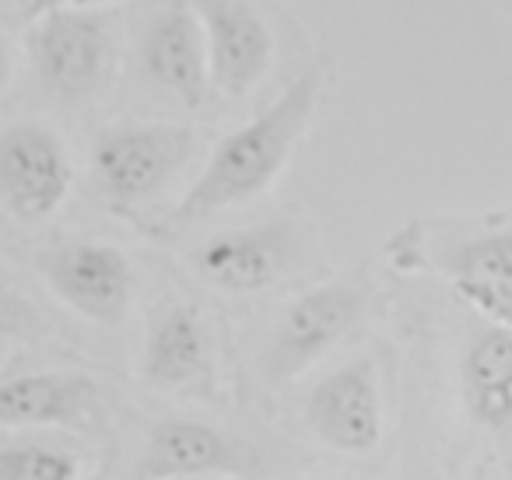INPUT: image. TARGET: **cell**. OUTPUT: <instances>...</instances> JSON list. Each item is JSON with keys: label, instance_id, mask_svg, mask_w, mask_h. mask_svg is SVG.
I'll use <instances>...</instances> for the list:
<instances>
[{"label": "cell", "instance_id": "obj_1", "mask_svg": "<svg viewBox=\"0 0 512 480\" xmlns=\"http://www.w3.org/2000/svg\"><path fill=\"white\" fill-rule=\"evenodd\" d=\"M320 92L323 71L320 64H313L281 92V99L271 109H264L256 120L242 123L239 130L221 137L197 183L176 207L179 225H193V221L211 218L225 207L260 197L281 176L295 144L306 137L316 106H320Z\"/></svg>", "mask_w": 512, "mask_h": 480}, {"label": "cell", "instance_id": "obj_2", "mask_svg": "<svg viewBox=\"0 0 512 480\" xmlns=\"http://www.w3.org/2000/svg\"><path fill=\"white\" fill-rule=\"evenodd\" d=\"M193 134L172 123H120L99 134L92 148V172L113 204H141L190 162Z\"/></svg>", "mask_w": 512, "mask_h": 480}, {"label": "cell", "instance_id": "obj_3", "mask_svg": "<svg viewBox=\"0 0 512 480\" xmlns=\"http://www.w3.org/2000/svg\"><path fill=\"white\" fill-rule=\"evenodd\" d=\"M113 43L109 29L92 11H60L36 22L32 32V71L50 99L85 102L106 85Z\"/></svg>", "mask_w": 512, "mask_h": 480}, {"label": "cell", "instance_id": "obj_4", "mask_svg": "<svg viewBox=\"0 0 512 480\" xmlns=\"http://www.w3.org/2000/svg\"><path fill=\"white\" fill-rule=\"evenodd\" d=\"M362 305L365 298L355 284H323L295 298L264 344L267 379L288 382L334 351L362 319Z\"/></svg>", "mask_w": 512, "mask_h": 480}, {"label": "cell", "instance_id": "obj_5", "mask_svg": "<svg viewBox=\"0 0 512 480\" xmlns=\"http://www.w3.org/2000/svg\"><path fill=\"white\" fill-rule=\"evenodd\" d=\"M43 281L53 295L92 323H120L134 295V267L127 253L109 242L74 239L39 256Z\"/></svg>", "mask_w": 512, "mask_h": 480}, {"label": "cell", "instance_id": "obj_6", "mask_svg": "<svg viewBox=\"0 0 512 480\" xmlns=\"http://www.w3.org/2000/svg\"><path fill=\"white\" fill-rule=\"evenodd\" d=\"M74 165L67 144L43 123H15L0 134V204L22 221H43L67 200Z\"/></svg>", "mask_w": 512, "mask_h": 480}, {"label": "cell", "instance_id": "obj_7", "mask_svg": "<svg viewBox=\"0 0 512 480\" xmlns=\"http://www.w3.org/2000/svg\"><path fill=\"white\" fill-rule=\"evenodd\" d=\"M302 260V235L292 221H267L253 228L211 235L193 253V267L214 288L249 295L285 281Z\"/></svg>", "mask_w": 512, "mask_h": 480}, {"label": "cell", "instance_id": "obj_8", "mask_svg": "<svg viewBox=\"0 0 512 480\" xmlns=\"http://www.w3.org/2000/svg\"><path fill=\"white\" fill-rule=\"evenodd\" d=\"M306 428L327 449L344 456H365L383 442V393L376 365L355 358L327 372L306 400Z\"/></svg>", "mask_w": 512, "mask_h": 480}, {"label": "cell", "instance_id": "obj_9", "mask_svg": "<svg viewBox=\"0 0 512 480\" xmlns=\"http://www.w3.org/2000/svg\"><path fill=\"white\" fill-rule=\"evenodd\" d=\"M207 39L211 88L228 99H246L274 64V32L246 0H197L193 4Z\"/></svg>", "mask_w": 512, "mask_h": 480}, {"label": "cell", "instance_id": "obj_10", "mask_svg": "<svg viewBox=\"0 0 512 480\" xmlns=\"http://www.w3.org/2000/svg\"><path fill=\"white\" fill-rule=\"evenodd\" d=\"M256 470V452L239 438L190 417L158 421L144 438L141 459L134 466L137 480H197L228 473L246 477Z\"/></svg>", "mask_w": 512, "mask_h": 480}, {"label": "cell", "instance_id": "obj_11", "mask_svg": "<svg viewBox=\"0 0 512 480\" xmlns=\"http://www.w3.org/2000/svg\"><path fill=\"white\" fill-rule=\"evenodd\" d=\"M106 403V389L78 372H32L0 382L4 428H95Z\"/></svg>", "mask_w": 512, "mask_h": 480}, {"label": "cell", "instance_id": "obj_12", "mask_svg": "<svg viewBox=\"0 0 512 480\" xmlns=\"http://www.w3.org/2000/svg\"><path fill=\"white\" fill-rule=\"evenodd\" d=\"M141 64L155 88L179 99L186 109L204 106L211 67H207V39L197 11L190 4H169L151 18L141 39Z\"/></svg>", "mask_w": 512, "mask_h": 480}, {"label": "cell", "instance_id": "obj_13", "mask_svg": "<svg viewBox=\"0 0 512 480\" xmlns=\"http://www.w3.org/2000/svg\"><path fill=\"white\" fill-rule=\"evenodd\" d=\"M141 379L151 389H200L211 379V333L197 305H169L148 326Z\"/></svg>", "mask_w": 512, "mask_h": 480}, {"label": "cell", "instance_id": "obj_14", "mask_svg": "<svg viewBox=\"0 0 512 480\" xmlns=\"http://www.w3.org/2000/svg\"><path fill=\"white\" fill-rule=\"evenodd\" d=\"M439 267L477 312L512 330V228L446 249Z\"/></svg>", "mask_w": 512, "mask_h": 480}, {"label": "cell", "instance_id": "obj_15", "mask_svg": "<svg viewBox=\"0 0 512 480\" xmlns=\"http://www.w3.org/2000/svg\"><path fill=\"white\" fill-rule=\"evenodd\" d=\"M460 386L467 414L488 431L512 428V330L491 326L463 354Z\"/></svg>", "mask_w": 512, "mask_h": 480}, {"label": "cell", "instance_id": "obj_16", "mask_svg": "<svg viewBox=\"0 0 512 480\" xmlns=\"http://www.w3.org/2000/svg\"><path fill=\"white\" fill-rule=\"evenodd\" d=\"M78 456L60 445L15 442L0 449V480H78Z\"/></svg>", "mask_w": 512, "mask_h": 480}, {"label": "cell", "instance_id": "obj_17", "mask_svg": "<svg viewBox=\"0 0 512 480\" xmlns=\"http://www.w3.org/2000/svg\"><path fill=\"white\" fill-rule=\"evenodd\" d=\"M39 330V316L25 298H18L11 288L0 284V344L18 337H29V333Z\"/></svg>", "mask_w": 512, "mask_h": 480}, {"label": "cell", "instance_id": "obj_18", "mask_svg": "<svg viewBox=\"0 0 512 480\" xmlns=\"http://www.w3.org/2000/svg\"><path fill=\"white\" fill-rule=\"evenodd\" d=\"M106 4V0H29L25 4V18L29 22H43L46 15H60V11H92Z\"/></svg>", "mask_w": 512, "mask_h": 480}, {"label": "cell", "instance_id": "obj_19", "mask_svg": "<svg viewBox=\"0 0 512 480\" xmlns=\"http://www.w3.org/2000/svg\"><path fill=\"white\" fill-rule=\"evenodd\" d=\"M8 78H11V57H8V43L0 36V88L8 85Z\"/></svg>", "mask_w": 512, "mask_h": 480}, {"label": "cell", "instance_id": "obj_20", "mask_svg": "<svg viewBox=\"0 0 512 480\" xmlns=\"http://www.w3.org/2000/svg\"><path fill=\"white\" fill-rule=\"evenodd\" d=\"M306 480H334V477H306Z\"/></svg>", "mask_w": 512, "mask_h": 480}, {"label": "cell", "instance_id": "obj_21", "mask_svg": "<svg viewBox=\"0 0 512 480\" xmlns=\"http://www.w3.org/2000/svg\"><path fill=\"white\" fill-rule=\"evenodd\" d=\"M78 480H102V477H78Z\"/></svg>", "mask_w": 512, "mask_h": 480}]
</instances>
